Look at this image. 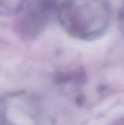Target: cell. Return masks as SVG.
<instances>
[{"mask_svg":"<svg viewBox=\"0 0 124 125\" xmlns=\"http://www.w3.org/2000/svg\"><path fill=\"white\" fill-rule=\"evenodd\" d=\"M58 16L70 36L92 41L102 37L109 28L111 6L109 0H64Z\"/></svg>","mask_w":124,"mask_h":125,"instance_id":"obj_1","label":"cell"}]
</instances>
